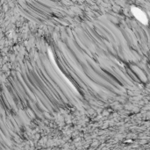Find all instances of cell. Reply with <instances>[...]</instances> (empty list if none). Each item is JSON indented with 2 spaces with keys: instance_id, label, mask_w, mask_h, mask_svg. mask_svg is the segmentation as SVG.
<instances>
[{
  "instance_id": "1",
  "label": "cell",
  "mask_w": 150,
  "mask_h": 150,
  "mask_svg": "<svg viewBox=\"0 0 150 150\" xmlns=\"http://www.w3.org/2000/svg\"><path fill=\"white\" fill-rule=\"evenodd\" d=\"M131 11H132L133 14L134 15V17H135V18H136L140 22H142V23H143V24H147V23H148L147 16H146L145 12H144V11H142L141 9H139V8H137V7L133 6V7H132V9H131Z\"/></svg>"
}]
</instances>
